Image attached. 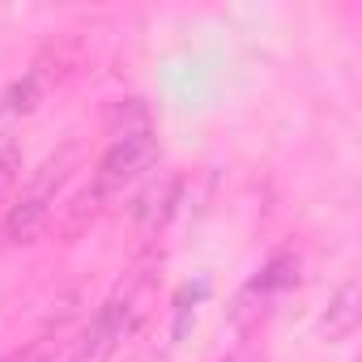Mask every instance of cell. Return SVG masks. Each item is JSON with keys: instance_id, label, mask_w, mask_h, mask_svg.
<instances>
[{"instance_id": "obj_4", "label": "cell", "mask_w": 362, "mask_h": 362, "mask_svg": "<svg viewBox=\"0 0 362 362\" xmlns=\"http://www.w3.org/2000/svg\"><path fill=\"white\" fill-rule=\"evenodd\" d=\"M175 192H179V179L175 175H162V184H149L136 201V222L145 230H158L166 218H170V205H175Z\"/></svg>"}, {"instance_id": "obj_7", "label": "cell", "mask_w": 362, "mask_h": 362, "mask_svg": "<svg viewBox=\"0 0 362 362\" xmlns=\"http://www.w3.org/2000/svg\"><path fill=\"white\" fill-rule=\"evenodd\" d=\"M18 175H22V149L9 132H0V201H5L18 184Z\"/></svg>"}, {"instance_id": "obj_3", "label": "cell", "mask_w": 362, "mask_h": 362, "mask_svg": "<svg viewBox=\"0 0 362 362\" xmlns=\"http://www.w3.org/2000/svg\"><path fill=\"white\" fill-rule=\"evenodd\" d=\"M162 158V145H158V132L153 128H136V132H124V136H111L103 158H98V170H94V197H111L128 184H136L141 175H149Z\"/></svg>"}, {"instance_id": "obj_8", "label": "cell", "mask_w": 362, "mask_h": 362, "mask_svg": "<svg viewBox=\"0 0 362 362\" xmlns=\"http://www.w3.org/2000/svg\"><path fill=\"white\" fill-rule=\"evenodd\" d=\"M0 362H13V358H0Z\"/></svg>"}, {"instance_id": "obj_6", "label": "cell", "mask_w": 362, "mask_h": 362, "mask_svg": "<svg viewBox=\"0 0 362 362\" xmlns=\"http://www.w3.org/2000/svg\"><path fill=\"white\" fill-rule=\"evenodd\" d=\"M39 103V73H26V81H13L5 94H0V111L5 115H26Z\"/></svg>"}, {"instance_id": "obj_5", "label": "cell", "mask_w": 362, "mask_h": 362, "mask_svg": "<svg viewBox=\"0 0 362 362\" xmlns=\"http://www.w3.org/2000/svg\"><path fill=\"white\" fill-rule=\"evenodd\" d=\"M354 328H358V286L349 281L337 290V298L324 315V332H328V341H345Z\"/></svg>"}, {"instance_id": "obj_1", "label": "cell", "mask_w": 362, "mask_h": 362, "mask_svg": "<svg viewBox=\"0 0 362 362\" xmlns=\"http://www.w3.org/2000/svg\"><path fill=\"white\" fill-rule=\"evenodd\" d=\"M149 303H153V281L149 273H136L128 281L115 286V294L98 307L94 324L86 328V341L77 349V362H103L124 337H132L141 328V320L149 315Z\"/></svg>"}, {"instance_id": "obj_2", "label": "cell", "mask_w": 362, "mask_h": 362, "mask_svg": "<svg viewBox=\"0 0 362 362\" xmlns=\"http://www.w3.org/2000/svg\"><path fill=\"white\" fill-rule=\"evenodd\" d=\"M69 166H73V149H60L56 158H47L35 175H30V184H26V192L9 205V214H5V239L9 243H35L39 235H43V226H47V218H52V197H56V188L64 184V175H69Z\"/></svg>"}]
</instances>
